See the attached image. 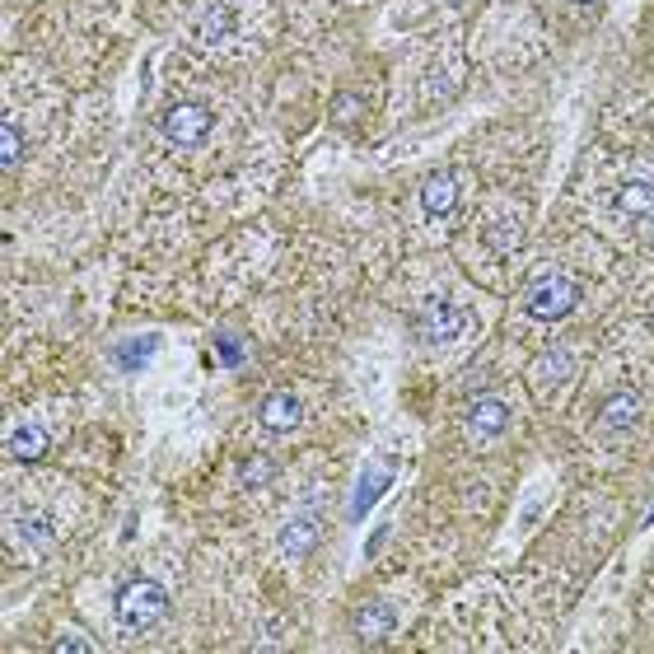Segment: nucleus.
Wrapping results in <instances>:
<instances>
[{"label":"nucleus","mask_w":654,"mask_h":654,"mask_svg":"<svg viewBox=\"0 0 654 654\" xmlns=\"http://www.w3.org/2000/svg\"><path fill=\"white\" fill-rule=\"evenodd\" d=\"M117 622L127 626V631H150V626L169 612V589L155 580H131L117 589Z\"/></svg>","instance_id":"1"},{"label":"nucleus","mask_w":654,"mask_h":654,"mask_svg":"<svg viewBox=\"0 0 654 654\" xmlns=\"http://www.w3.org/2000/svg\"><path fill=\"white\" fill-rule=\"evenodd\" d=\"M575 299H580V285L570 281V276H561V271H552V276H542V281H533V290H528V313L533 318H542V323H556V318H566L570 309H575Z\"/></svg>","instance_id":"2"},{"label":"nucleus","mask_w":654,"mask_h":654,"mask_svg":"<svg viewBox=\"0 0 654 654\" xmlns=\"http://www.w3.org/2000/svg\"><path fill=\"white\" fill-rule=\"evenodd\" d=\"M472 327V313L463 309V304H454V299H426V309L416 313V332L426 337V342H454V337H463Z\"/></svg>","instance_id":"3"},{"label":"nucleus","mask_w":654,"mask_h":654,"mask_svg":"<svg viewBox=\"0 0 654 654\" xmlns=\"http://www.w3.org/2000/svg\"><path fill=\"white\" fill-rule=\"evenodd\" d=\"M206 131H211V108H206V103H178V108H169V117H164V136H169L173 145H183V150L206 141Z\"/></svg>","instance_id":"4"},{"label":"nucleus","mask_w":654,"mask_h":654,"mask_svg":"<svg viewBox=\"0 0 654 654\" xmlns=\"http://www.w3.org/2000/svg\"><path fill=\"white\" fill-rule=\"evenodd\" d=\"M393 626H398V612L388 598H370L365 608L356 612V640L360 645H379V640L393 636Z\"/></svg>","instance_id":"5"},{"label":"nucleus","mask_w":654,"mask_h":654,"mask_svg":"<svg viewBox=\"0 0 654 654\" xmlns=\"http://www.w3.org/2000/svg\"><path fill=\"white\" fill-rule=\"evenodd\" d=\"M458 192H463V173L440 169L430 173L426 187H421V206H426V215H449L458 206Z\"/></svg>","instance_id":"6"},{"label":"nucleus","mask_w":654,"mask_h":654,"mask_svg":"<svg viewBox=\"0 0 654 654\" xmlns=\"http://www.w3.org/2000/svg\"><path fill=\"white\" fill-rule=\"evenodd\" d=\"M318 538H323V519H318L313 510L295 514V519L285 524V533H281V556L299 561V556H309L313 547H318Z\"/></svg>","instance_id":"7"},{"label":"nucleus","mask_w":654,"mask_h":654,"mask_svg":"<svg viewBox=\"0 0 654 654\" xmlns=\"http://www.w3.org/2000/svg\"><path fill=\"white\" fill-rule=\"evenodd\" d=\"M257 421H262V426H267L271 435H285V430H295L299 421H304V407H299L295 393H271V398L262 402Z\"/></svg>","instance_id":"8"},{"label":"nucleus","mask_w":654,"mask_h":654,"mask_svg":"<svg viewBox=\"0 0 654 654\" xmlns=\"http://www.w3.org/2000/svg\"><path fill=\"white\" fill-rule=\"evenodd\" d=\"M468 426L482 435V440H491V435H500V430L510 426V407L500 398H477L468 402Z\"/></svg>","instance_id":"9"},{"label":"nucleus","mask_w":654,"mask_h":654,"mask_svg":"<svg viewBox=\"0 0 654 654\" xmlns=\"http://www.w3.org/2000/svg\"><path fill=\"white\" fill-rule=\"evenodd\" d=\"M640 421V393H631V388H622V393H612L608 402H603V412H598V430H626Z\"/></svg>","instance_id":"10"},{"label":"nucleus","mask_w":654,"mask_h":654,"mask_svg":"<svg viewBox=\"0 0 654 654\" xmlns=\"http://www.w3.org/2000/svg\"><path fill=\"white\" fill-rule=\"evenodd\" d=\"M519 239H524V225H519V211H496L491 220H486V243L496 248V253H514L519 248Z\"/></svg>","instance_id":"11"},{"label":"nucleus","mask_w":654,"mask_h":654,"mask_svg":"<svg viewBox=\"0 0 654 654\" xmlns=\"http://www.w3.org/2000/svg\"><path fill=\"white\" fill-rule=\"evenodd\" d=\"M388 486H393V468H370L365 477H360V491H356V500H351V514H356V519H365V514H370V505L384 496Z\"/></svg>","instance_id":"12"},{"label":"nucleus","mask_w":654,"mask_h":654,"mask_svg":"<svg viewBox=\"0 0 654 654\" xmlns=\"http://www.w3.org/2000/svg\"><path fill=\"white\" fill-rule=\"evenodd\" d=\"M10 458H19V463H38V458L47 454V430L43 426H19L10 430Z\"/></svg>","instance_id":"13"},{"label":"nucleus","mask_w":654,"mask_h":654,"mask_svg":"<svg viewBox=\"0 0 654 654\" xmlns=\"http://www.w3.org/2000/svg\"><path fill=\"white\" fill-rule=\"evenodd\" d=\"M15 524H19V538L33 542V547H52L57 542V519L52 514H24Z\"/></svg>","instance_id":"14"},{"label":"nucleus","mask_w":654,"mask_h":654,"mask_svg":"<svg viewBox=\"0 0 654 654\" xmlns=\"http://www.w3.org/2000/svg\"><path fill=\"white\" fill-rule=\"evenodd\" d=\"M617 211L622 215H654V183H626L617 192Z\"/></svg>","instance_id":"15"},{"label":"nucleus","mask_w":654,"mask_h":654,"mask_svg":"<svg viewBox=\"0 0 654 654\" xmlns=\"http://www.w3.org/2000/svg\"><path fill=\"white\" fill-rule=\"evenodd\" d=\"M570 365H575V356L570 351H547V356L533 360V384H556V379H566Z\"/></svg>","instance_id":"16"},{"label":"nucleus","mask_w":654,"mask_h":654,"mask_svg":"<svg viewBox=\"0 0 654 654\" xmlns=\"http://www.w3.org/2000/svg\"><path fill=\"white\" fill-rule=\"evenodd\" d=\"M19 159H24V141H19L15 117H5V122H0V164H5V169H19Z\"/></svg>","instance_id":"17"},{"label":"nucleus","mask_w":654,"mask_h":654,"mask_svg":"<svg viewBox=\"0 0 654 654\" xmlns=\"http://www.w3.org/2000/svg\"><path fill=\"white\" fill-rule=\"evenodd\" d=\"M155 346H159V337H141L136 346H122V351H117V360H122V365H131V370H141L145 360L155 356Z\"/></svg>","instance_id":"18"},{"label":"nucleus","mask_w":654,"mask_h":654,"mask_svg":"<svg viewBox=\"0 0 654 654\" xmlns=\"http://www.w3.org/2000/svg\"><path fill=\"white\" fill-rule=\"evenodd\" d=\"M243 486H262L271 477V458H253V463H243Z\"/></svg>","instance_id":"19"},{"label":"nucleus","mask_w":654,"mask_h":654,"mask_svg":"<svg viewBox=\"0 0 654 654\" xmlns=\"http://www.w3.org/2000/svg\"><path fill=\"white\" fill-rule=\"evenodd\" d=\"M94 650V640H85V636H61L57 640V654H89Z\"/></svg>","instance_id":"20"},{"label":"nucleus","mask_w":654,"mask_h":654,"mask_svg":"<svg viewBox=\"0 0 654 654\" xmlns=\"http://www.w3.org/2000/svg\"><path fill=\"white\" fill-rule=\"evenodd\" d=\"M220 356H225L229 365H239V346L229 342V337H220Z\"/></svg>","instance_id":"21"},{"label":"nucleus","mask_w":654,"mask_h":654,"mask_svg":"<svg viewBox=\"0 0 654 654\" xmlns=\"http://www.w3.org/2000/svg\"><path fill=\"white\" fill-rule=\"evenodd\" d=\"M570 5H598V0H570Z\"/></svg>","instance_id":"22"}]
</instances>
